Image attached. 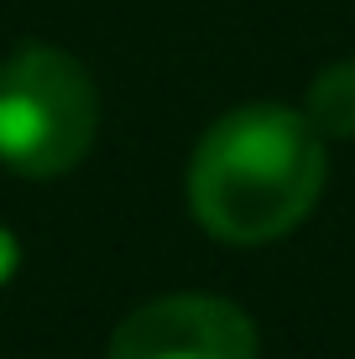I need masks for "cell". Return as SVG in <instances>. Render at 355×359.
Here are the masks:
<instances>
[{
  "instance_id": "cell-1",
  "label": "cell",
  "mask_w": 355,
  "mask_h": 359,
  "mask_svg": "<svg viewBox=\"0 0 355 359\" xmlns=\"http://www.w3.org/2000/svg\"><path fill=\"white\" fill-rule=\"evenodd\" d=\"M329 177L324 135L288 104L219 115L188 162V208L214 240L266 245L309 219Z\"/></svg>"
},
{
  "instance_id": "cell-2",
  "label": "cell",
  "mask_w": 355,
  "mask_h": 359,
  "mask_svg": "<svg viewBox=\"0 0 355 359\" xmlns=\"http://www.w3.org/2000/svg\"><path fill=\"white\" fill-rule=\"evenodd\" d=\"M100 94L79 57L27 42L0 63V162L21 177H63L89 156Z\"/></svg>"
},
{
  "instance_id": "cell-3",
  "label": "cell",
  "mask_w": 355,
  "mask_h": 359,
  "mask_svg": "<svg viewBox=\"0 0 355 359\" xmlns=\"http://www.w3.org/2000/svg\"><path fill=\"white\" fill-rule=\"evenodd\" d=\"M110 359H256V323L225 297H157L115 328Z\"/></svg>"
},
{
  "instance_id": "cell-4",
  "label": "cell",
  "mask_w": 355,
  "mask_h": 359,
  "mask_svg": "<svg viewBox=\"0 0 355 359\" xmlns=\"http://www.w3.org/2000/svg\"><path fill=\"white\" fill-rule=\"evenodd\" d=\"M303 120H309L319 135H355V57L345 63H329L319 79L309 83V104H303Z\"/></svg>"
}]
</instances>
